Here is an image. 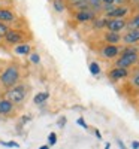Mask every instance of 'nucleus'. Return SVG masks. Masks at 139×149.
Wrapping results in <instances>:
<instances>
[{
	"instance_id": "obj_4",
	"label": "nucleus",
	"mask_w": 139,
	"mask_h": 149,
	"mask_svg": "<svg viewBox=\"0 0 139 149\" xmlns=\"http://www.w3.org/2000/svg\"><path fill=\"white\" fill-rule=\"evenodd\" d=\"M27 94H29V86L26 84H17L15 86L6 90L5 98H8V100L14 104H21L27 98Z\"/></svg>"
},
{
	"instance_id": "obj_25",
	"label": "nucleus",
	"mask_w": 139,
	"mask_h": 149,
	"mask_svg": "<svg viewBox=\"0 0 139 149\" xmlns=\"http://www.w3.org/2000/svg\"><path fill=\"white\" fill-rule=\"evenodd\" d=\"M105 22H106V18L105 19H94V27L102 29V27H105Z\"/></svg>"
},
{
	"instance_id": "obj_5",
	"label": "nucleus",
	"mask_w": 139,
	"mask_h": 149,
	"mask_svg": "<svg viewBox=\"0 0 139 149\" xmlns=\"http://www.w3.org/2000/svg\"><path fill=\"white\" fill-rule=\"evenodd\" d=\"M17 21H18V17L15 14V10L11 6H2L0 8V22H3L8 27H11V26H14Z\"/></svg>"
},
{
	"instance_id": "obj_17",
	"label": "nucleus",
	"mask_w": 139,
	"mask_h": 149,
	"mask_svg": "<svg viewBox=\"0 0 139 149\" xmlns=\"http://www.w3.org/2000/svg\"><path fill=\"white\" fill-rule=\"evenodd\" d=\"M48 97H49V94H48L46 91H42V93H39V94L34 95L33 102H34V104H44V103L48 100Z\"/></svg>"
},
{
	"instance_id": "obj_34",
	"label": "nucleus",
	"mask_w": 139,
	"mask_h": 149,
	"mask_svg": "<svg viewBox=\"0 0 139 149\" xmlns=\"http://www.w3.org/2000/svg\"><path fill=\"white\" fill-rule=\"evenodd\" d=\"M109 148H111V145H106V146H105V149H109Z\"/></svg>"
},
{
	"instance_id": "obj_33",
	"label": "nucleus",
	"mask_w": 139,
	"mask_h": 149,
	"mask_svg": "<svg viewBox=\"0 0 139 149\" xmlns=\"http://www.w3.org/2000/svg\"><path fill=\"white\" fill-rule=\"evenodd\" d=\"M3 6V0H0V8H2Z\"/></svg>"
},
{
	"instance_id": "obj_7",
	"label": "nucleus",
	"mask_w": 139,
	"mask_h": 149,
	"mask_svg": "<svg viewBox=\"0 0 139 149\" xmlns=\"http://www.w3.org/2000/svg\"><path fill=\"white\" fill-rule=\"evenodd\" d=\"M121 49L118 45H109V43H105L102 46V49H100V55H102L103 58L106 60H111V58H115L121 54Z\"/></svg>"
},
{
	"instance_id": "obj_26",
	"label": "nucleus",
	"mask_w": 139,
	"mask_h": 149,
	"mask_svg": "<svg viewBox=\"0 0 139 149\" xmlns=\"http://www.w3.org/2000/svg\"><path fill=\"white\" fill-rule=\"evenodd\" d=\"M117 2H118V0H102L103 6H114Z\"/></svg>"
},
{
	"instance_id": "obj_28",
	"label": "nucleus",
	"mask_w": 139,
	"mask_h": 149,
	"mask_svg": "<svg viewBox=\"0 0 139 149\" xmlns=\"http://www.w3.org/2000/svg\"><path fill=\"white\" fill-rule=\"evenodd\" d=\"M78 124H79V125H82L84 128H88V125H87V124H85V121H84V118H78V121H77Z\"/></svg>"
},
{
	"instance_id": "obj_14",
	"label": "nucleus",
	"mask_w": 139,
	"mask_h": 149,
	"mask_svg": "<svg viewBox=\"0 0 139 149\" xmlns=\"http://www.w3.org/2000/svg\"><path fill=\"white\" fill-rule=\"evenodd\" d=\"M14 52H15L17 55H30V52H32V45H30V43L17 45V46H14Z\"/></svg>"
},
{
	"instance_id": "obj_22",
	"label": "nucleus",
	"mask_w": 139,
	"mask_h": 149,
	"mask_svg": "<svg viewBox=\"0 0 139 149\" xmlns=\"http://www.w3.org/2000/svg\"><path fill=\"white\" fill-rule=\"evenodd\" d=\"M30 61L32 63H34V64H39V61H41V57H39V54L37 52H30Z\"/></svg>"
},
{
	"instance_id": "obj_15",
	"label": "nucleus",
	"mask_w": 139,
	"mask_h": 149,
	"mask_svg": "<svg viewBox=\"0 0 139 149\" xmlns=\"http://www.w3.org/2000/svg\"><path fill=\"white\" fill-rule=\"evenodd\" d=\"M72 6L78 10H82V9H90L88 8V3L87 0H66V6Z\"/></svg>"
},
{
	"instance_id": "obj_23",
	"label": "nucleus",
	"mask_w": 139,
	"mask_h": 149,
	"mask_svg": "<svg viewBox=\"0 0 139 149\" xmlns=\"http://www.w3.org/2000/svg\"><path fill=\"white\" fill-rule=\"evenodd\" d=\"M130 84H132V86L133 88H136V90H139V72L135 74V76L132 78V81H130Z\"/></svg>"
},
{
	"instance_id": "obj_21",
	"label": "nucleus",
	"mask_w": 139,
	"mask_h": 149,
	"mask_svg": "<svg viewBox=\"0 0 139 149\" xmlns=\"http://www.w3.org/2000/svg\"><path fill=\"white\" fill-rule=\"evenodd\" d=\"M90 72H91V74H99L100 73V66L93 61V63L90 64Z\"/></svg>"
},
{
	"instance_id": "obj_20",
	"label": "nucleus",
	"mask_w": 139,
	"mask_h": 149,
	"mask_svg": "<svg viewBox=\"0 0 139 149\" xmlns=\"http://www.w3.org/2000/svg\"><path fill=\"white\" fill-rule=\"evenodd\" d=\"M9 29H11V27H8L6 24H3V22H0V40H2L3 37L6 36V33L9 31Z\"/></svg>"
},
{
	"instance_id": "obj_19",
	"label": "nucleus",
	"mask_w": 139,
	"mask_h": 149,
	"mask_svg": "<svg viewBox=\"0 0 139 149\" xmlns=\"http://www.w3.org/2000/svg\"><path fill=\"white\" fill-rule=\"evenodd\" d=\"M87 3H88V8H91V9H100L103 6L102 0H87Z\"/></svg>"
},
{
	"instance_id": "obj_16",
	"label": "nucleus",
	"mask_w": 139,
	"mask_h": 149,
	"mask_svg": "<svg viewBox=\"0 0 139 149\" xmlns=\"http://www.w3.org/2000/svg\"><path fill=\"white\" fill-rule=\"evenodd\" d=\"M127 29L129 30H139V12L127 21Z\"/></svg>"
},
{
	"instance_id": "obj_13",
	"label": "nucleus",
	"mask_w": 139,
	"mask_h": 149,
	"mask_svg": "<svg viewBox=\"0 0 139 149\" xmlns=\"http://www.w3.org/2000/svg\"><path fill=\"white\" fill-rule=\"evenodd\" d=\"M103 40H105V43H109V45H118V43H121V34L114 33V31H105Z\"/></svg>"
},
{
	"instance_id": "obj_3",
	"label": "nucleus",
	"mask_w": 139,
	"mask_h": 149,
	"mask_svg": "<svg viewBox=\"0 0 139 149\" xmlns=\"http://www.w3.org/2000/svg\"><path fill=\"white\" fill-rule=\"evenodd\" d=\"M3 40H5V43H8L11 46H17L21 43H29L32 40V34L29 30H24L20 27H12L3 37Z\"/></svg>"
},
{
	"instance_id": "obj_29",
	"label": "nucleus",
	"mask_w": 139,
	"mask_h": 149,
	"mask_svg": "<svg viewBox=\"0 0 139 149\" xmlns=\"http://www.w3.org/2000/svg\"><path fill=\"white\" fill-rule=\"evenodd\" d=\"M132 148H133V149H139V142H136V140L132 142Z\"/></svg>"
},
{
	"instance_id": "obj_24",
	"label": "nucleus",
	"mask_w": 139,
	"mask_h": 149,
	"mask_svg": "<svg viewBox=\"0 0 139 149\" xmlns=\"http://www.w3.org/2000/svg\"><path fill=\"white\" fill-rule=\"evenodd\" d=\"M55 142H57V134H55V133H49V136H48V143H49V146L55 145Z\"/></svg>"
},
{
	"instance_id": "obj_32",
	"label": "nucleus",
	"mask_w": 139,
	"mask_h": 149,
	"mask_svg": "<svg viewBox=\"0 0 139 149\" xmlns=\"http://www.w3.org/2000/svg\"><path fill=\"white\" fill-rule=\"evenodd\" d=\"M39 149H49V146H48V145H44V146H41Z\"/></svg>"
},
{
	"instance_id": "obj_8",
	"label": "nucleus",
	"mask_w": 139,
	"mask_h": 149,
	"mask_svg": "<svg viewBox=\"0 0 139 149\" xmlns=\"http://www.w3.org/2000/svg\"><path fill=\"white\" fill-rule=\"evenodd\" d=\"M121 42L124 45H135L139 43V30H127L121 36Z\"/></svg>"
},
{
	"instance_id": "obj_12",
	"label": "nucleus",
	"mask_w": 139,
	"mask_h": 149,
	"mask_svg": "<svg viewBox=\"0 0 139 149\" xmlns=\"http://www.w3.org/2000/svg\"><path fill=\"white\" fill-rule=\"evenodd\" d=\"M75 18H77L78 22H87V21L94 19L96 15H94V12H93L91 9H82V10H77Z\"/></svg>"
},
{
	"instance_id": "obj_18",
	"label": "nucleus",
	"mask_w": 139,
	"mask_h": 149,
	"mask_svg": "<svg viewBox=\"0 0 139 149\" xmlns=\"http://www.w3.org/2000/svg\"><path fill=\"white\" fill-rule=\"evenodd\" d=\"M53 6L57 12H63L66 8V0H53Z\"/></svg>"
},
{
	"instance_id": "obj_31",
	"label": "nucleus",
	"mask_w": 139,
	"mask_h": 149,
	"mask_svg": "<svg viewBox=\"0 0 139 149\" xmlns=\"http://www.w3.org/2000/svg\"><path fill=\"white\" fill-rule=\"evenodd\" d=\"M65 122H66V119H65V118H61V121H60V127L65 125Z\"/></svg>"
},
{
	"instance_id": "obj_27",
	"label": "nucleus",
	"mask_w": 139,
	"mask_h": 149,
	"mask_svg": "<svg viewBox=\"0 0 139 149\" xmlns=\"http://www.w3.org/2000/svg\"><path fill=\"white\" fill-rule=\"evenodd\" d=\"M3 146H12V148H18V143L15 142H2Z\"/></svg>"
},
{
	"instance_id": "obj_30",
	"label": "nucleus",
	"mask_w": 139,
	"mask_h": 149,
	"mask_svg": "<svg viewBox=\"0 0 139 149\" xmlns=\"http://www.w3.org/2000/svg\"><path fill=\"white\" fill-rule=\"evenodd\" d=\"M117 143H118V146H120V149H126V146H124V143H123L121 140H117Z\"/></svg>"
},
{
	"instance_id": "obj_11",
	"label": "nucleus",
	"mask_w": 139,
	"mask_h": 149,
	"mask_svg": "<svg viewBox=\"0 0 139 149\" xmlns=\"http://www.w3.org/2000/svg\"><path fill=\"white\" fill-rule=\"evenodd\" d=\"M15 110V104L11 103L8 98H0V115L3 116H9L14 113Z\"/></svg>"
},
{
	"instance_id": "obj_9",
	"label": "nucleus",
	"mask_w": 139,
	"mask_h": 149,
	"mask_svg": "<svg viewBox=\"0 0 139 149\" xmlns=\"http://www.w3.org/2000/svg\"><path fill=\"white\" fill-rule=\"evenodd\" d=\"M129 14V8L127 6H114L106 12V18H124Z\"/></svg>"
},
{
	"instance_id": "obj_6",
	"label": "nucleus",
	"mask_w": 139,
	"mask_h": 149,
	"mask_svg": "<svg viewBox=\"0 0 139 149\" xmlns=\"http://www.w3.org/2000/svg\"><path fill=\"white\" fill-rule=\"evenodd\" d=\"M126 27H127V21H126L124 18H106V22H105L106 31L120 33Z\"/></svg>"
},
{
	"instance_id": "obj_2",
	"label": "nucleus",
	"mask_w": 139,
	"mask_h": 149,
	"mask_svg": "<svg viewBox=\"0 0 139 149\" xmlns=\"http://www.w3.org/2000/svg\"><path fill=\"white\" fill-rule=\"evenodd\" d=\"M21 78V72L17 64H9L3 69V72L0 73V85L5 90H9L12 86H15Z\"/></svg>"
},
{
	"instance_id": "obj_1",
	"label": "nucleus",
	"mask_w": 139,
	"mask_h": 149,
	"mask_svg": "<svg viewBox=\"0 0 139 149\" xmlns=\"http://www.w3.org/2000/svg\"><path fill=\"white\" fill-rule=\"evenodd\" d=\"M139 61V49L136 46H126L121 49V54L115 60V67L130 69L138 64Z\"/></svg>"
},
{
	"instance_id": "obj_10",
	"label": "nucleus",
	"mask_w": 139,
	"mask_h": 149,
	"mask_svg": "<svg viewBox=\"0 0 139 149\" xmlns=\"http://www.w3.org/2000/svg\"><path fill=\"white\" fill-rule=\"evenodd\" d=\"M108 76H109V79L114 81V82L120 81V79H126V78L129 76V70H127V69H121V67H114V69L109 70Z\"/></svg>"
}]
</instances>
